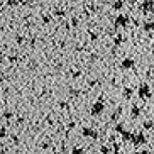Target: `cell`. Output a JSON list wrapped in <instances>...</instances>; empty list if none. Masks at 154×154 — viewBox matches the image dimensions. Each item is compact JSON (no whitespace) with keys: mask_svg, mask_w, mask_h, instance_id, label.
<instances>
[{"mask_svg":"<svg viewBox=\"0 0 154 154\" xmlns=\"http://www.w3.org/2000/svg\"><path fill=\"white\" fill-rule=\"evenodd\" d=\"M139 97H140L142 100L149 98V97H151V90H149V86H147V85H142V86H140V88H139Z\"/></svg>","mask_w":154,"mask_h":154,"instance_id":"cell-1","label":"cell"},{"mask_svg":"<svg viewBox=\"0 0 154 154\" xmlns=\"http://www.w3.org/2000/svg\"><path fill=\"white\" fill-rule=\"evenodd\" d=\"M140 9L144 10V12H151V10H154V2L152 0H146V2H142Z\"/></svg>","mask_w":154,"mask_h":154,"instance_id":"cell-2","label":"cell"},{"mask_svg":"<svg viewBox=\"0 0 154 154\" xmlns=\"http://www.w3.org/2000/svg\"><path fill=\"white\" fill-rule=\"evenodd\" d=\"M83 136L91 137V139H97V132L93 131V129H90V127H85V129H83Z\"/></svg>","mask_w":154,"mask_h":154,"instance_id":"cell-3","label":"cell"},{"mask_svg":"<svg viewBox=\"0 0 154 154\" xmlns=\"http://www.w3.org/2000/svg\"><path fill=\"white\" fill-rule=\"evenodd\" d=\"M102 110H103V103H102V102H98V103L93 105V109H91V113H93V115H98V113L102 112Z\"/></svg>","mask_w":154,"mask_h":154,"instance_id":"cell-4","label":"cell"},{"mask_svg":"<svg viewBox=\"0 0 154 154\" xmlns=\"http://www.w3.org/2000/svg\"><path fill=\"white\" fill-rule=\"evenodd\" d=\"M132 142L134 144H142V142H146V139L142 134H137V136H132Z\"/></svg>","mask_w":154,"mask_h":154,"instance_id":"cell-5","label":"cell"},{"mask_svg":"<svg viewBox=\"0 0 154 154\" xmlns=\"http://www.w3.org/2000/svg\"><path fill=\"white\" fill-rule=\"evenodd\" d=\"M115 24H117V26H125V24H127V17H125V15H120Z\"/></svg>","mask_w":154,"mask_h":154,"instance_id":"cell-6","label":"cell"},{"mask_svg":"<svg viewBox=\"0 0 154 154\" xmlns=\"http://www.w3.org/2000/svg\"><path fill=\"white\" fill-rule=\"evenodd\" d=\"M122 66H124V68H131V66H134V61H132V59H125Z\"/></svg>","mask_w":154,"mask_h":154,"instance_id":"cell-7","label":"cell"},{"mask_svg":"<svg viewBox=\"0 0 154 154\" xmlns=\"http://www.w3.org/2000/svg\"><path fill=\"white\" fill-rule=\"evenodd\" d=\"M144 29H147V31H152V29H154V22H147V24H144Z\"/></svg>","mask_w":154,"mask_h":154,"instance_id":"cell-8","label":"cell"},{"mask_svg":"<svg viewBox=\"0 0 154 154\" xmlns=\"http://www.w3.org/2000/svg\"><path fill=\"white\" fill-rule=\"evenodd\" d=\"M73 154H83V149L82 147H75V149H73Z\"/></svg>","mask_w":154,"mask_h":154,"instance_id":"cell-9","label":"cell"},{"mask_svg":"<svg viewBox=\"0 0 154 154\" xmlns=\"http://www.w3.org/2000/svg\"><path fill=\"white\" fill-rule=\"evenodd\" d=\"M144 127H146V129H151V127H154V122H146Z\"/></svg>","mask_w":154,"mask_h":154,"instance_id":"cell-10","label":"cell"},{"mask_svg":"<svg viewBox=\"0 0 154 154\" xmlns=\"http://www.w3.org/2000/svg\"><path fill=\"white\" fill-rule=\"evenodd\" d=\"M124 93H125V97H129V95H131V93H132V90H131V88H127V90L124 91Z\"/></svg>","mask_w":154,"mask_h":154,"instance_id":"cell-11","label":"cell"},{"mask_svg":"<svg viewBox=\"0 0 154 154\" xmlns=\"http://www.w3.org/2000/svg\"><path fill=\"white\" fill-rule=\"evenodd\" d=\"M132 110H134V115H139V109H137V107H134Z\"/></svg>","mask_w":154,"mask_h":154,"instance_id":"cell-12","label":"cell"},{"mask_svg":"<svg viewBox=\"0 0 154 154\" xmlns=\"http://www.w3.org/2000/svg\"><path fill=\"white\" fill-rule=\"evenodd\" d=\"M7 4H9V5H15V0H7Z\"/></svg>","mask_w":154,"mask_h":154,"instance_id":"cell-13","label":"cell"},{"mask_svg":"<svg viewBox=\"0 0 154 154\" xmlns=\"http://www.w3.org/2000/svg\"><path fill=\"white\" fill-rule=\"evenodd\" d=\"M136 154H149L147 151H139V152H136Z\"/></svg>","mask_w":154,"mask_h":154,"instance_id":"cell-14","label":"cell"},{"mask_svg":"<svg viewBox=\"0 0 154 154\" xmlns=\"http://www.w3.org/2000/svg\"><path fill=\"white\" fill-rule=\"evenodd\" d=\"M2 56H4V54H2V53H0V61H2V59H4V58H2Z\"/></svg>","mask_w":154,"mask_h":154,"instance_id":"cell-15","label":"cell"}]
</instances>
